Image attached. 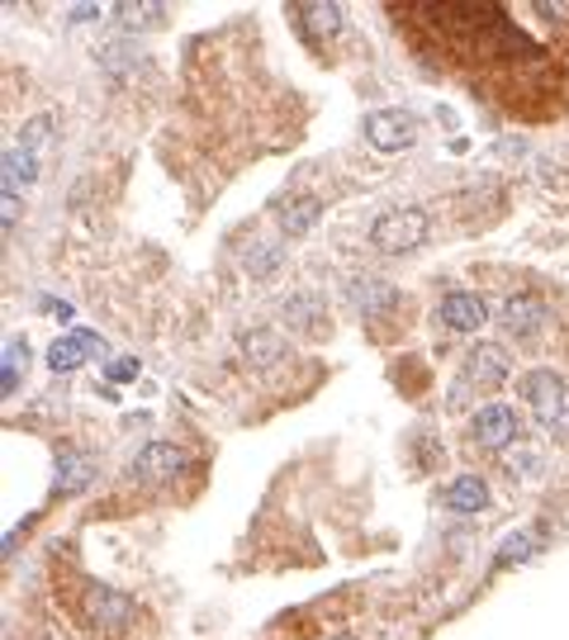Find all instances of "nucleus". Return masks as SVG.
Wrapping results in <instances>:
<instances>
[{"instance_id":"obj_7","label":"nucleus","mask_w":569,"mask_h":640,"mask_svg":"<svg viewBox=\"0 0 569 640\" xmlns=\"http://www.w3.org/2000/svg\"><path fill=\"white\" fill-rule=\"evenodd\" d=\"M518 437V413H512L508 403H489L475 413V441L489 451H503L508 441Z\"/></svg>"},{"instance_id":"obj_11","label":"nucleus","mask_w":569,"mask_h":640,"mask_svg":"<svg viewBox=\"0 0 569 640\" xmlns=\"http://www.w3.org/2000/svg\"><path fill=\"white\" fill-rule=\"evenodd\" d=\"M238 347H242V361H247V366L266 370V366H276L280 356H284V337L271 332V328H247V332L238 337Z\"/></svg>"},{"instance_id":"obj_5","label":"nucleus","mask_w":569,"mask_h":640,"mask_svg":"<svg viewBox=\"0 0 569 640\" xmlns=\"http://www.w3.org/2000/svg\"><path fill=\"white\" fill-rule=\"evenodd\" d=\"M186 470V456L171 447V441H148L138 456H133V474L148 479V484H162V479H176Z\"/></svg>"},{"instance_id":"obj_8","label":"nucleus","mask_w":569,"mask_h":640,"mask_svg":"<svg viewBox=\"0 0 569 640\" xmlns=\"http://www.w3.org/2000/svg\"><path fill=\"white\" fill-rule=\"evenodd\" d=\"M81 608H86V617H91L96 627H123V621L138 612L133 598H123V593H114V589H100V583H91V589H86Z\"/></svg>"},{"instance_id":"obj_18","label":"nucleus","mask_w":569,"mask_h":640,"mask_svg":"<svg viewBox=\"0 0 569 640\" xmlns=\"http://www.w3.org/2000/svg\"><path fill=\"white\" fill-rule=\"evenodd\" d=\"M91 456H81V451H62L58 456V493H81L86 484H91Z\"/></svg>"},{"instance_id":"obj_17","label":"nucleus","mask_w":569,"mask_h":640,"mask_svg":"<svg viewBox=\"0 0 569 640\" xmlns=\"http://www.w3.org/2000/svg\"><path fill=\"white\" fill-rule=\"evenodd\" d=\"M114 20H119V29L142 33V29H157V24H162L167 10L157 6V0H123V6L114 10Z\"/></svg>"},{"instance_id":"obj_19","label":"nucleus","mask_w":569,"mask_h":640,"mask_svg":"<svg viewBox=\"0 0 569 640\" xmlns=\"http://www.w3.org/2000/svg\"><path fill=\"white\" fill-rule=\"evenodd\" d=\"M20 148L33 157V167L43 162V152L52 148V119H48V114H39V119H29V123H24V138H20Z\"/></svg>"},{"instance_id":"obj_15","label":"nucleus","mask_w":569,"mask_h":640,"mask_svg":"<svg viewBox=\"0 0 569 640\" xmlns=\"http://www.w3.org/2000/svg\"><path fill=\"white\" fill-rule=\"evenodd\" d=\"M280 318H284V323H290L295 332H318V328H323V299H318V294H290V299H284V304H280Z\"/></svg>"},{"instance_id":"obj_6","label":"nucleus","mask_w":569,"mask_h":640,"mask_svg":"<svg viewBox=\"0 0 569 640\" xmlns=\"http://www.w3.org/2000/svg\"><path fill=\"white\" fill-rule=\"evenodd\" d=\"M437 318L451 332H479V328H485V318H489V304L479 294H470V290H451L447 299H441Z\"/></svg>"},{"instance_id":"obj_21","label":"nucleus","mask_w":569,"mask_h":640,"mask_svg":"<svg viewBox=\"0 0 569 640\" xmlns=\"http://www.w3.org/2000/svg\"><path fill=\"white\" fill-rule=\"evenodd\" d=\"M29 366V351H24V342H10L6 347V394H14L20 389V370Z\"/></svg>"},{"instance_id":"obj_23","label":"nucleus","mask_w":569,"mask_h":640,"mask_svg":"<svg viewBox=\"0 0 569 640\" xmlns=\"http://www.w3.org/2000/svg\"><path fill=\"white\" fill-rule=\"evenodd\" d=\"M110 380H133L138 376V361H110V370H104Z\"/></svg>"},{"instance_id":"obj_3","label":"nucleus","mask_w":569,"mask_h":640,"mask_svg":"<svg viewBox=\"0 0 569 640\" xmlns=\"http://www.w3.org/2000/svg\"><path fill=\"white\" fill-rule=\"evenodd\" d=\"M366 138L376 152H403L408 142L418 138V123L408 110H376L366 119Z\"/></svg>"},{"instance_id":"obj_13","label":"nucleus","mask_w":569,"mask_h":640,"mask_svg":"<svg viewBox=\"0 0 569 640\" xmlns=\"http://www.w3.org/2000/svg\"><path fill=\"white\" fill-rule=\"evenodd\" d=\"M441 503H447L451 512H485L489 508V484L479 474H460V479H451V484H447Z\"/></svg>"},{"instance_id":"obj_16","label":"nucleus","mask_w":569,"mask_h":640,"mask_svg":"<svg viewBox=\"0 0 569 640\" xmlns=\"http://www.w3.org/2000/svg\"><path fill=\"white\" fill-rule=\"evenodd\" d=\"M299 24L313 43H328L337 29H342V10L328 6V0H309V6H299Z\"/></svg>"},{"instance_id":"obj_14","label":"nucleus","mask_w":569,"mask_h":640,"mask_svg":"<svg viewBox=\"0 0 569 640\" xmlns=\"http://www.w3.org/2000/svg\"><path fill=\"white\" fill-rule=\"evenodd\" d=\"M276 213H280V228H284V233L299 238V233H309V228L318 223V213H323V200H318V194H299V200H280Z\"/></svg>"},{"instance_id":"obj_10","label":"nucleus","mask_w":569,"mask_h":640,"mask_svg":"<svg viewBox=\"0 0 569 640\" xmlns=\"http://www.w3.org/2000/svg\"><path fill=\"white\" fill-rule=\"evenodd\" d=\"M96 347H100L96 332H67V337H58V342L48 347V366L58 370V376H71V370H81L86 361H91Z\"/></svg>"},{"instance_id":"obj_4","label":"nucleus","mask_w":569,"mask_h":640,"mask_svg":"<svg viewBox=\"0 0 569 640\" xmlns=\"http://www.w3.org/2000/svg\"><path fill=\"white\" fill-rule=\"evenodd\" d=\"M546 318H550V309L537 294H508L503 309H498V323H503L512 337H537L546 328Z\"/></svg>"},{"instance_id":"obj_9","label":"nucleus","mask_w":569,"mask_h":640,"mask_svg":"<svg viewBox=\"0 0 569 640\" xmlns=\"http://www.w3.org/2000/svg\"><path fill=\"white\" fill-rule=\"evenodd\" d=\"M508 366H512V361H508L503 347H498V342H479V347L466 356V380L493 389V384L508 380Z\"/></svg>"},{"instance_id":"obj_20","label":"nucleus","mask_w":569,"mask_h":640,"mask_svg":"<svg viewBox=\"0 0 569 640\" xmlns=\"http://www.w3.org/2000/svg\"><path fill=\"white\" fill-rule=\"evenodd\" d=\"M280 261H284V247L280 242H257L252 252H247V271H252L257 280H266V276L280 271Z\"/></svg>"},{"instance_id":"obj_2","label":"nucleus","mask_w":569,"mask_h":640,"mask_svg":"<svg viewBox=\"0 0 569 640\" xmlns=\"http://www.w3.org/2000/svg\"><path fill=\"white\" fill-rule=\"evenodd\" d=\"M522 394L531 403V413H537V422H546V427L569 422V389H565V380L556 376V370H531Z\"/></svg>"},{"instance_id":"obj_22","label":"nucleus","mask_w":569,"mask_h":640,"mask_svg":"<svg viewBox=\"0 0 569 640\" xmlns=\"http://www.w3.org/2000/svg\"><path fill=\"white\" fill-rule=\"evenodd\" d=\"M531 550H537V531H518V537H512V541H503V550H498V564L527 560Z\"/></svg>"},{"instance_id":"obj_1","label":"nucleus","mask_w":569,"mask_h":640,"mask_svg":"<svg viewBox=\"0 0 569 640\" xmlns=\"http://www.w3.org/2000/svg\"><path fill=\"white\" fill-rule=\"evenodd\" d=\"M427 213L422 209H389V213H380L376 223H370V242H376V252H385V257H399V252H413V247H422L427 242Z\"/></svg>"},{"instance_id":"obj_12","label":"nucleus","mask_w":569,"mask_h":640,"mask_svg":"<svg viewBox=\"0 0 569 640\" xmlns=\"http://www.w3.org/2000/svg\"><path fill=\"white\" fill-rule=\"evenodd\" d=\"M347 294H351V304L361 309V313H370V318L399 309V290H395L389 280H351Z\"/></svg>"}]
</instances>
